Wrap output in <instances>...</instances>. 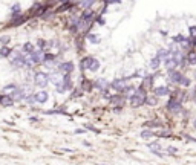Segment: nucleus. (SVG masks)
<instances>
[{
	"label": "nucleus",
	"mask_w": 196,
	"mask_h": 165,
	"mask_svg": "<svg viewBox=\"0 0 196 165\" xmlns=\"http://www.w3.org/2000/svg\"><path fill=\"white\" fill-rule=\"evenodd\" d=\"M43 61V54L40 52V50H34V52H31L29 54V57L26 58V64L25 66H28V67H31L32 64H38V63H42Z\"/></svg>",
	"instance_id": "nucleus-1"
},
{
	"label": "nucleus",
	"mask_w": 196,
	"mask_h": 165,
	"mask_svg": "<svg viewBox=\"0 0 196 165\" xmlns=\"http://www.w3.org/2000/svg\"><path fill=\"white\" fill-rule=\"evenodd\" d=\"M34 81H35V86L45 89V87L49 84V75H48V73H43V72H37Z\"/></svg>",
	"instance_id": "nucleus-2"
},
{
	"label": "nucleus",
	"mask_w": 196,
	"mask_h": 165,
	"mask_svg": "<svg viewBox=\"0 0 196 165\" xmlns=\"http://www.w3.org/2000/svg\"><path fill=\"white\" fill-rule=\"evenodd\" d=\"M11 63H12L14 67H23L26 64V57L22 52H16L14 57H12V60H11Z\"/></svg>",
	"instance_id": "nucleus-3"
},
{
	"label": "nucleus",
	"mask_w": 196,
	"mask_h": 165,
	"mask_svg": "<svg viewBox=\"0 0 196 165\" xmlns=\"http://www.w3.org/2000/svg\"><path fill=\"white\" fill-rule=\"evenodd\" d=\"M8 95H11V98L14 99V101H23L25 99V96H26V92H25V89L23 87H16L14 90H12L11 93H8Z\"/></svg>",
	"instance_id": "nucleus-4"
},
{
	"label": "nucleus",
	"mask_w": 196,
	"mask_h": 165,
	"mask_svg": "<svg viewBox=\"0 0 196 165\" xmlns=\"http://www.w3.org/2000/svg\"><path fill=\"white\" fill-rule=\"evenodd\" d=\"M147 147L150 148V151L153 155H156L158 158H164V153H162V147L158 144V142H150V144H147Z\"/></svg>",
	"instance_id": "nucleus-5"
},
{
	"label": "nucleus",
	"mask_w": 196,
	"mask_h": 165,
	"mask_svg": "<svg viewBox=\"0 0 196 165\" xmlns=\"http://www.w3.org/2000/svg\"><path fill=\"white\" fill-rule=\"evenodd\" d=\"M144 99H146V98L138 96L136 93H132V95L129 96V101H130V106H132V107H139V106H142V104H144Z\"/></svg>",
	"instance_id": "nucleus-6"
},
{
	"label": "nucleus",
	"mask_w": 196,
	"mask_h": 165,
	"mask_svg": "<svg viewBox=\"0 0 196 165\" xmlns=\"http://www.w3.org/2000/svg\"><path fill=\"white\" fill-rule=\"evenodd\" d=\"M58 70H60V73H61V75H63V73H71V72L74 70V63H72V61L63 63V64H60V66H58Z\"/></svg>",
	"instance_id": "nucleus-7"
},
{
	"label": "nucleus",
	"mask_w": 196,
	"mask_h": 165,
	"mask_svg": "<svg viewBox=\"0 0 196 165\" xmlns=\"http://www.w3.org/2000/svg\"><path fill=\"white\" fill-rule=\"evenodd\" d=\"M61 86H63V89H64V92L71 90V89H72V80H71V77H69V73H63Z\"/></svg>",
	"instance_id": "nucleus-8"
},
{
	"label": "nucleus",
	"mask_w": 196,
	"mask_h": 165,
	"mask_svg": "<svg viewBox=\"0 0 196 165\" xmlns=\"http://www.w3.org/2000/svg\"><path fill=\"white\" fill-rule=\"evenodd\" d=\"M126 86H127V81H126V80H115V81H112V84H110V87L115 89L116 92H121Z\"/></svg>",
	"instance_id": "nucleus-9"
},
{
	"label": "nucleus",
	"mask_w": 196,
	"mask_h": 165,
	"mask_svg": "<svg viewBox=\"0 0 196 165\" xmlns=\"http://www.w3.org/2000/svg\"><path fill=\"white\" fill-rule=\"evenodd\" d=\"M34 96H35V101L37 103H46L48 101V98H49V93L46 92V90H40V92H37V93H34Z\"/></svg>",
	"instance_id": "nucleus-10"
},
{
	"label": "nucleus",
	"mask_w": 196,
	"mask_h": 165,
	"mask_svg": "<svg viewBox=\"0 0 196 165\" xmlns=\"http://www.w3.org/2000/svg\"><path fill=\"white\" fill-rule=\"evenodd\" d=\"M87 69L92 70V72H97L100 69V61L94 57H89V63H87Z\"/></svg>",
	"instance_id": "nucleus-11"
},
{
	"label": "nucleus",
	"mask_w": 196,
	"mask_h": 165,
	"mask_svg": "<svg viewBox=\"0 0 196 165\" xmlns=\"http://www.w3.org/2000/svg\"><path fill=\"white\" fill-rule=\"evenodd\" d=\"M16 101L11 98V95H2V103H0V106H5V107H11L12 104H14Z\"/></svg>",
	"instance_id": "nucleus-12"
},
{
	"label": "nucleus",
	"mask_w": 196,
	"mask_h": 165,
	"mask_svg": "<svg viewBox=\"0 0 196 165\" xmlns=\"http://www.w3.org/2000/svg\"><path fill=\"white\" fill-rule=\"evenodd\" d=\"M168 77H170V81L172 83H181V78H182V75L179 73V72H176V70H170L168 72Z\"/></svg>",
	"instance_id": "nucleus-13"
},
{
	"label": "nucleus",
	"mask_w": 196,
	"mask_h": 165,
	"mask_svg": "<svg viewBox=\"0 0 196 165\" xmlns=\"http://www.w3.org/2000/svg\"><path fill=\"white\" fill-rule=\"evenodd\" d=\"M92 18H94V14H92V11L87 8V9L83 12L81 20H83V23H90V21H92Z\"/></svg>",
	"instance_id": "nucleus-14"
},
{
	"label": "nucleus",
	"mask_w": 196,
	"mask_h": 165,
	"mask_svg": "<svg viewBox=\"0 0 196 165\" xmlns=\"http://www.w3.org/2000/svg\"><path fill=\"white\" fill-rule=\"evenodd\" d=\"M155 95H158V96H165V95H168V87H165V86H159V87H155Z\"/></svg>",
	"instance_id": "nucleus-15"
},
{
	"label": "nucleus",
	"mask_w": 196,
	"mask_h": 165,
	"mask_svg": "<svg viewBox=\"0 0 196 165\" xmlns=\"http://www.w3.org/2000/svg\"><path fill=\"white\" fill-rule=\"evenodd\" d=\"M156 55H158V57L161 58V61H164L165 58H168V57L172 55V52H170L168 49H159V50H158V54H156Z\"/></svg>",
	"instance_id": "nucleus-16"
},
{
	"label": "nucleus",
	"mask_w": 196,
	"mask_h": 165,
	"mask_svg": "<svg viewBox=\"0 0 196 165\" xmlns=\"http://www.w3.org/2000/svg\"><path fill=\"white\" fill-rule=\"evenodd\" d=\"M159 64H161V58L156 55V57H153L152 61H150V69H152V70H156V69L159 67Z\"/></svg>",
	"instance_id": "nucleus-17"
},
{
	"label": "nucleus",
	"mask_w": 196,
	"mask_h": 165,
	"mask_svg": "<svg viewBox=\"0 0 196 165\" xmlns=\"http://www.w3.org/2000/svg\"><path fill=\"white\" fill-rule=\"evenodd\" d=\"M9 54H11V49H9L6 44H3L2 47H0V57H2V58H6V57H9Z\"/></svg>",
	"instance_id": "nucleus-18"
},
{
	"label": "nucleus",
	"mask_w": 196,
	"mask_h": 165,
	"mask_svg": "<svg viewBox=\"0 0 196 165\" xmlns=\"http://www.w3.org/2000/svg\"><path fill=\"white\" fill-rule=\"evenodd\" d=\"M168 110H179L181 109V104L178 103V101H175V99H172L170 103H168Z\"/></svg>",
	"instance_id": "nucleus-19"
},
{
	"label": "nucleus",
	"mask_w": 196,
	"mask_h": 165,
	"mask_svg": "<svg viewBox=\"0 0 196 165\" xmlns=\"http://www.w3.org/2000/svg\"><path fill=\"white\" fill-rule=\"evenodd\" d=\"M87 40L92 43V44H98V43H100V37L95 35V34H89V35H87Z\"/></svg>",
	"instance_id": "nucleus-20"
},
{
	"label": "nucleus",
	"mask_w": 196,
	"mask_h": 165,
	"mask_svg": "<svg viewBox=\"0 0 196 165\" xmlns=\"http://www.w3.org/2000/svg\"><path fill=\"white\" fill-rule=\"evenodd\" d=\"M34 50H35L34 44H31V43H25V44H23V52L31 54V52H34Z\"/></svg>",
	"instance_id": "nucleus-21"
},
{
	"label": "nucleus",
	"mask_w": 196,
	"mask_h": 165,
	"mask_svg": "<svg viewBox=\"0 0 196 165\" xmlns=\"http://www.w3.org/2000/svg\"><path fill=\"white\" fill-rule=\"evenodd\" d=\"M94 5V0H80V6L81 8H90V6H92Z\"/></svg>",
	"instance_id": "nucleus-22"
},
{
	"label": "nucleus",
	"mask_w": 196,
	"mask_h": 165,
	"mask_svg": "<svg viewBox=\"0 0 196 165\" xmlns=\"http://www.w3.org/2000/svg\"><path fill=\"white\" fill-rule=\"evenodd\" d=\"M156 98H153V96H146V99H144V104H149V106H156Z\"/></svg>",
	"instance_id": "nucleus-23"
},
{
	"label": "nucleus",
	"mask_w": 196,
	"mask_h": 165,
	"mask_svg": "<svg viewBox=\"0 0 196 165\" xmlns=\"http://www.w3.org/2000/svg\"><path fill=\"white\" fill-rule=\"evenodd\" d=\"M54 60H55V55H52V54H45L43 55V63H51Z\"/></svg>",
	"instance_id": "nucleus-24"
},
{
	"label": "nucleus",
	"mask_w": 196,
	"mask_h": 165,
	"mask_svg": "<svg viewBox=\"0 0 196 165\" xmlns=\"http://www.w3.org/2000/svg\"><path fill=\"white\" fill-rule=\"evenodd\" d=\"M138 96H142V98H146L147 96V93H146V90H144V89H142V87H138V89H135V90H133Z\"/></svg>",
	"instance_id": "nucleus-25"
},
{
	"label": "nucleus",
	"mask_w": 196,
	"mask_h": 165,
	"mask_svg": "<svg viewBox=\"0 0 196 165\" xmlns=\"http://www.w3.org/2000/svg\"><path fill=\"white\" fill-rule=\"evenodd\" d=\"M112 103H113V104H118V106H123V104H124V99H123L121 96H113V98H112Z\"/></svg>",
	"instance_id": "nucleus-26"
},
{
	"label": "nucleus",
	"mask_w": 196,
	"mask_h": 165,
	"mask_svg": "<svg viewBox=\"0 0 196 165\" xmlns=\"http://www.w3.org/2000/svg\"><path fill=\"white\" fill-rule=\"evenodd\" d=\"M107 86V83H106V80H98L97 83H95V87H98V89H101V90H103V89L104 87H106Z\"/></svg>",
	"instance_id": "nucleus-27"
},
{
	"label": "nucleus",
	"mask_w": 196,
	"mask_h": 165,
	"mask_svg": "<svg viewBox=\"0 0 196 165\" xmlns=\"http://www.w3.org/2000/svg\"><path fill=\"white\" fill-rule=\"evenodd\" d=\"M152 136H153V132H150V130L141 132V138H144V139H149V138H152Z\"/></svg>",
	"instance_id": "nucleus-28"
},
{
	"label": "nucleus",
	"mask_w": 196,
	"mask_h": 165,
	"mask_svg": "<svg viewBox=\"0 0 196 165\" xmlns=\"http://www.w3.org/2000/svg\"><path fill=\"white\" fill-rule=\"evenodd\" d=\"M16 87H17V84H8V86L3 87V92H12Z\"/></svg>",
	"instance_id": "nucleus-29"
},
{
	"label": "nucleus",
	"mask_w": 196,
	"mask_h": 165,
	"mask_svg": "<svg viewBox=\"0 0 196 165\" xmlns=\"http://www.w3.org/2000/svg\"><path fill=\"white\" fill-rule=\"evenodd\" d=\"M179 84H182L184 87H189V86H190V80H189L187 77H182V78H181V83H179Z\"/></svg>",
	"instance_id": "nucleus-30"
},
{
	"label": "nucleus",
	"mask_w": 196,
	"mask_h": 165,
	"mask_svg": "<svg viewBox=\"0 0 196 165\" xmlns=\"http://www.w3.org/2000/svg\"><path fill=\"white\" fill-rule=\"evenodd\" d=\"M11 12H12V16H16L17 12H20V5H19V3H16L14 6L11 8Z\"/></svg>",
	"instance_id": "nucleus-31"
},
{
	"label": "nucleus",
	"mask_w": 196,
	"mask_h": 165,
	"mask_svg": "<svg viewBox=\"0 0 196 165\" xmlns=\"http://www.w3.org/2000/svg\"><path fill=\"white\" fill-rule=\"evenodd\" d=\"M182 40H184V37H182L181 34H178V35L173 37V43H178V44H179V43H182Z\"/></svg>",
	"instance_id": "nucleus-32"
},
{
	"label": "nucleus",
	"mask_w": 196,
	"mask_h": 165,
	"mask_svg": "<svg viewBox=\"0 0 196 165\" xmlns=\"http://www.w3.org/2000/svg\"><path fill=\"white\" fill-rule=\"evenodd\" d=\"M87 63H89V57L83 58V61H81V70H86V69H87Z\"/></svg>",
	"instance_id": "nucleus-33"
},
{
	"label": "nucleus",
	"mask_w": 196,
	"mask_h": 165,
	"mask_svg": "<svg viewBox=\"0 0 196 165\" xmlns=\"http://www.w3.org/2000/svg\"><path fill=\"white\" fill-rule=\"evenodd\" d=\"M146 125H150V127H161L162 124H161V122H156V121H149V122H146Z\"/></svg>",
	"instance_id": "nucleus-34"
},
{
	"label": "nucleus",
	"mask_w": 196,
	"mask_h": 165,
	"mask_svg": "<svg viewBox=\"0 0 196 165\" xmlns=\"http://www.w3.org/2000/svg\"><path fill=\"white\" fill-rule=\"evenodd\" d=\"M0 43H2V44H8L9 43V35H3L2 38H0Z\"/></svg>",
	"instance_id": "nucleus-35"
},
{
	"label": "nucleus",
	"mask_w": 196,
	"mask_h": 165,
	"mask_svg": "<svg viewBox=\"0 0 196 165\" xmlns=\"http://www.w3.org/2000/svg\"><path fill=\"white\" fill-rule=\"evenodd\" d=\"M167 151H168V153H170L172 156H176V153H178V150H176L175 147H168V148H167Z\"/></svg>",
	"instance_id": "nucleus-36"
},
{
	"label": "nucleus",
	"mask_w": 196,
	"mask_h": 165,
	"mask_svg": "<svg viewBox=\"0 0 196 165\" xmlns=\"http://www.w3.org/2000/svg\"><path fill=\"white\" fill-rule=\"evenodd\" d=\"M189 64H196V55H189Z\"/></svg>",
	"instance_id": "nucleus-37"
},
{
	"label": "nucleus",
	"mask_w": 196,
	"mask_h": 165,
	"mask_svg": "<svg viewBox=\"0 0 196 165\" xmlns=\"http://www.w3.org/2000/svg\"><path fill=\"white\" fill-rule=\"evenodd\" d=\"M189 32H190L192 37H195V35H196V26H190V28H189Z\"/></svg>",
	"instance_id": "nucleus-38"
},
{
	"label": "nucleus",
	"mask_w": 196,
	"mask_h": 165,
	"mask_svg": "<svg viewBox=\"0 0 196 165\" xmlns=\"http://www.w3.org/2000/svg\"><path fill=\"white\" fill-rule=\"evenodd\" d=\"M38 47L45 49V47H46V41H45V40H40V41H38Z\"/></svg>",
	"instance_id": "nucleus-39"
},
{
	"label": "nucleus",
	"mask_w": 196,
	"mask_h": 165,
	"mask_svg": "<svg viewBox=\"0 0 196 165\" xmlns=\"http://www.w3.org/2000/svg\"><path fill=\"white\" fill-rule=\"evenodd\" d=\"M97 20H98V24H104V18L103 17H98Z\"/></svg>",
	"instance_id": "nucleus-40"
},
{
	"label": "nucleus",
	"mask_w": 196,
	"mask_h": 165,
	"mask_svg": "<svg viewBox=\"0 0 196 165\" xmlns=\"http://www.w3.org/2000/svg\"><path fill=\"white\" fill-rule=\"evenodd\" d=\"M168 135H170L168 132H161V133H159V136H168Z\"/></svg>",
	"instance_id": "nucleus-41"
},
{
	"label": "nucleus",
	"mask_w": 196,
	"mask_h": 165,
	"mask_svg": "<svg viewBox=\"0 0 196 165\" xmlns=\"http://www.w3.org/2000/svg\"><path fill=\"white\" fill-rule=\"evenodd\" d=\"M106 3H113V0H104Z\"/></svg>",
	"instance_id": "nucleus-42"
},
{
	"label": "nucleus",
	"mask_w": 196,
	"mask_h": 165,
	"mask_svg": "<svg viewBox=\"0 0 196 165\" xmlns=\"http://www.w3.org/2000/svg\"><path fill=\"white\" fill-rule=\"evenodd\" d=\"M0 103H2V95H0Z\"/></svg>",
	"instance_id": "nucleus-43"
},
{
	"label": "nucleus",
	"mask_w": 196,
	"mask_h": 165,
	"mask_svg": "<svg viewBox=\"0 0 196 165\" xmlns=\"http://www.w3.org/2000/svg\"><path fill=\"white\" fill-rule=\"evenodd\" d=\"M60 2H66V0H60Z\"/></svg>",
	"instance_id": "nucleus-44"
},
{
	"label": "nucleus",
	"mask_w": 196,
	"mask_h": 165,
	"mask_svg": "<svg viewBox=\"0 0 196 165\" xmlns=\"http://www.w3.org/2000/svg\"><path fill=\"white\" fill-rule=\"evenodd\" d=\"M195 125H196V122H195Z\"/></svg>",
	"instance_id": "nucleus-45"
}]
</instances>
